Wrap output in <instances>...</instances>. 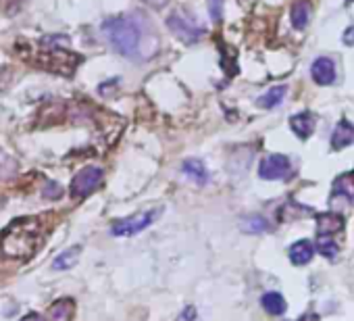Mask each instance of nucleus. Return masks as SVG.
<instances>
[{
  "mask_svg": "<svg viewBox=\"0 0 354 321\" xmlns=\"http://www.w3.org/2000/svg\"><path fill=\"white\" fill-rule=\"evenodd\" d=\"M288 255H290V261H292L294 265L302 267V265H306V263L313 261L315 244H313L311 240H298V242H294V244L290 246Z\"/></svg>",
  "mask_w": 354,
  "mask_h": 321,
  "instance_id": "12",
  "label": "nucleus"
},
{
  "mask_svg": "<svg viewBox=\"0 0 354 321\" xmlns=\"http://www.w3.org/2000/svg\"><path fill=\"white\" fill-rule=\"evenodd\" d=\"M75 315V300L73 298H59L48 307V319L50 321H71Z\"/></svg>",
  "mask_w": 354,
  "mask_h": 321,
  "instance_id": "11",
  "label": "nucleus"
},
{
  "mask_svg": "<svg viewBox=\"0 0 354 321\" xmlns=\"http://www.w3.org/2000/svg\"><path fill=\"white\" fill-rule=\"evenodd\" d=\"M308 19H311V5L306 0H298V3L292 7V26L296 30H304Z\"/></svg>",
  "mask_w": 354,
  "mask_h": 321,
  "instance_id": "19",
  "label": "nucleus"
},
{
  "mask_svg": "<svg viewBox=\"0 0 354 321\" xmlns=\"http://www.w3.org/2000/svg\"><path fill=\"white\" fill-rule=\"evenodd\" d=\"M315 249L319 251V255L321 257H325V259H335L337 257V244L329 238V236H319L317 238V242H315Z\"/></svg>",
  "mask_w": 354,
  "mask_h": 321,
  "instance_id": "21",
  "label": "nucleus"
},
{
  "mask_svg": "<svg viewBox=\"0 0 354 321\" xmlns=\"http://www.w3.org/2000/svg\"><path fill=\"white\" fill-rule=\"evenodd\" d=\"M175 321H200V317H198V311H196V307H186L179 315H177V319Z\"/></svg>",
  "mask_w": 354,
  "mask_h": 321,
  "instance_id": "23",
  "label": "nucleus"
},
{
  "mask_svg": "<svg viewBox=\"0 0 354 321\" xmlns=\"http://www.w3.org/2000/svg\"><path fill=\"white\" fill-rule=\"evenodd\" d=\"M317 319H319L317 315H311V313H306V315H302L298 321H317Z\"/></svg>",
  "mask_w": 354,
  "mask_h": 321,
  "instance_id": "28",
  "label": "nucleus"
},
{
  "mask_svg": "<svg viewBox=\"0 0 354 321\" xmlns=\"http://www.w3.org/2000/svg\"><path fill=\"white\" fill-rule=\"evenodd\" d=\"M161 215H163L161 206L140 211V213H136V215H130V217H124L119 222H115L110 226V234L117 236V238H132L136 234H142L146 228H150Z\"/></svg>",
  "mask_w": 354,
  "mask_h": 321,
  "instance_id": "4",
  "label": "nucleus"
},
{
  "mask_svg": "<svg viewBox=\"0 0 354 321\" xmlns=\"http://www.w3.org/2000/svg\"><path fill=\"white\" fill-rule=\"evenodd\" d=\"M26 59L38 69H44L55 75H63V77L75 75L77 67L81 65V57L77 52H71L69 48H63L61 44H48L46 38Z\"/></svg>",
  "mask_w": 354,
  "mask_h": 321,
  "instance_id": "3",
  "label": "nucleus"
},
{
  "mask_svg": "<svg viewBox=\"0 0 354 321\" xmlns=\"http://www.w3.org/2000/svg\"><path fill=\"white\" fill-rule=\"evenodd\" d=\"M42 242H44L42 222L36 217H21L5 230L3 238H0V251L9 259L28 261L38 253Z\"/></svg>",
  "mask_w": 354,
  "mask_h": 321,
  "instance_id": "1",
  "label": "nucleus"
},
{
  "mask_svg": "<svg viewBox=\"0 0 354 321\" xmlns=\"http://www.w3.org/2000/svg\"><path fill=\"white\" fill-rule=\"evenodd\" d=\"M352 142H354V126H352L350 121L342 119V121L335 126V130H333L331 146H333V150H342V148H346V146L352 144Z\"/></svg>",
  "mask_w": 354,
  "mask_h": 321,
  "instance_id": "13",
  "label": "nucleus"
},
{
  "mask_svg": "<svg viewBox=\"0 0 354 321\" xmlns=\"http://www.w3.org/2000/svg\"><path fill=\"white\" fill-rule=\"evenodd\" d=\"M331 198H344L354 204V173H344L333 182Z\"/></svg>",
  "mask_w": 354,
  "mask_h": 321,
  "instance_id": "14",
  "label": "nucleus"
},
{
  "mask_svg": "<svg viewBox=\"0 0 354 321\" xmlns=\"http://www.w3.org/2000/svg\"><path fill=\"white\" fill-rule=\"evenodd\" d=\"M19 11V0H0V13H17Z\"/></svg>",
  "mask_w": 354,
  "mask_h": 321,
  "instance_id": "24",
  "label": "nucleus"
},
{
  "mask_svg": "<svg viewBox=\"0 0 354 321\" xmlns=\"http://www.w3.org/2000/svg\"><path fill=\"white\" fill-rule=\"evenodd\" d=\"M315 124H317V117H315L313 113H308V111L290 117V128H292V132H294L298 138H302V140H306V138L315 132Z\"/></svg>",
  "mask_w": 354,
  "mask_h": 321,
  "instance_id": "10",
  "label": "nucleus"
},
{
  "mask_svg": "<svg viewBox=\"0 0 354 321\" xmlns=\"http://www.w3.org/2000/svg\"><path fill=\"white\" fill-rule=\"evenodd\" d=\"M19 321H44V317L40 313H28L26 317H21Z\"/></svg>",
  "mask_w": 354,
  "mask_h": 321,
  "instance_id": "27",
  "label": "nucleus"
},
{
  "mask_svg": "<svg viewBox=\"0 0 354 321\" xmlns=\"http://www.w3.org/2000/svg\"><path fill=\"white\" fill-rule=\"evenodd\" d=\"M167 28L184 44H196L204 36V28L194 19V15L184 9L171 11V15L167 17Z\"/></svg>",
  "mask_w": 354,
  "mask_h": 321,
  "instance_id": "5",
  "label": "nucleus"
},
{
  "mask_svg": "<svg viewBox=\"0 0 354 321\" xmlns=\"http://www.w3.org/2000/svg\"><path fill=\"white\" fill-rule=\"evenodd\" d=\"M206 5H208V15H210V19H213V21H221L225 0H206Z\"/></svg>",
  "mask_w": 354,
  "mask_h": 321,
  "instance_id": "22",
  "label": "nucleus"
},
{
  "mask_svg": "<svg viewBox=\"0 0 354 321\" xmlns=\"http://www.w3.org/2000/svg\"><path fill=\"white\" fill-rule=\"evenodd\" d=\"M342 40L346 46H354V26H350L344 34H342Z\"/></svg>",
  "mask_w": 354,
  "mask_h": 321,
  "instance_id": "25",
  "label": "nucleus"
},
{
  "mask_svg": "<svg viewBox=\"0 0 354 321\" xmlns=\"http://www.w3.org/2000/svg\"><path fill=\"white\" fill-rule=\"evenodd\" d=\"M261 304L269 315H284L288 309V302L279 292H265L261 298Z\"/></svg>",
  "mask_w": 354,
  "mask_h": 321,
  "instance_id": "17",
  "label": "nucleus"
},
{
  "mask_svg": "<svg viewBox=\"0 0 354 321\" xmlns=\"http://www.w3.org/2000/svg\"><path fill=\"white\" fill-rule=\"evenodd\" d=\"M311 75H313L315 84L331 86L335 81V63L329 57H319L311 67Z\"/></svg>",
  "mask_w": 354,
  "mask_h": 321,
  "instance_id": "8",
  "label": "nucleus"
},
{
  "mask_svg": "<svg viewBox=\"0 0 354 321\" xmlns=\"http://www.w3.org/2000/svg\"><path fill=\"white\" fill-rule=\"evenodd\" d=\"M100 184H102V169L94 167V165H88V167H83V169H79L75 173V177L71 179L69 192H71L73 198H86L94 190H98Z\"/></svg>",
  "mask_w": 354,
  "mask_h": 321,
  "instance_id": "6",
  "label": "nucleus"
},
{
  "mask_svg": "<svg viewBox=\"0 0 354 321\" xmlns=\"http://www.w3.org/2000/svg\"><path fill=\"white\" fill-rule=\"evenodd\" d=\"M242 230L248 232V234H265V232L269 230V224H267L265 217L253 215V217H246V220L242 222Z\"/></svg>",
  "mask_w": 354,
  "mask_h": 321,
  "instance_id": "20",
  "label": "nucleus"
},
{
  "mask_svg": "<svg viewBox=\"0 0 354 321\" xmlns=\"http://www.w3.org/2000/svg\"><path fill=\"white\" fill-rule=\"evenodd\" d=\"M181 171H184L194 184H198V186L208 184V169H206V165H204L202 161H198V159H188V161H184V163H181Z\"/></svg>",
  "mask_w": 354,
  "mask_h": 321,
  "instance_id": "15",
  "label": "nucleus"
},
{
  "mask_svg": "<svg viewBox=\"0 0 354 321\" xmlns=\"http://www.w3.org/2000/svg\"><path fill=\"white\" fill-rule=\"evenodd\" d=\"M286 92H288L286 86H275V88L267 90L265 94H261L257 98V104L263 106V109H273V106H277L286 98Z\"/></svg>",
  "mask_w": 354,
  "mask_h": 321,
  "instance_id": "18",
  "label": "nucleus"
},
{
  "mask_svg": "<svg viewBox=\"0 0 354 321\" xmlns=\"http://www.w3.org/2000/svg\"><path fill=\"white\" fill-rule=\"evenodd\" d=\"M102 34L106 36L110 46L119 55L134 57L142 44L144 28H142L138 17L119 15V17H110L102 23Z\"/></svg>",
  "mask_w": 354,
  "mask_h": 321,
  "instance_id": "2",
  "label": "nucleus"
},
{
  "mask_svg": "<svg viewBox=\"0 0 354 321\" xmlns=\"http://www.w3.org/2000/svg\"><path fill=\"white\" fill-rule=\"evenodd\" d=\"M344 228V217L340 213L327 211V213H319L317 215V230L319 236H331L335 232H340Z\"/></svg>",
  "mask_w": 354,
  "mask_h": 321,
  "instance_id": "9",
  "label": "nucleus"
},
{
  "mask_svg": "<svg viewBox=\"0 0 354 321\" xmlns=\"http://www.w3.org/2000/svg\"><path fill=\"white\" fill-rule=\"evenodd\" d=\"M79 255H81V246H79V244H77V246H71V249H67V251H63L59 257H55L52 269H55V271H67V269L75 267L77 261H79Z\"/></svg>",
  "mask_w": 354,
  "mask_h": 321,
  "instance_id": "16",
  "label": "nucleus"
},
{
  "mask_svg": "<svg viewBox=\"0 0 354 321\" xmlns=\"http://www.w3.org/2000/svg\"><path fill=\"white\" fill-rule=\"evenodd\" d=\"M290 173H292V163L284 155H269L259 165V175L261 179H267V182L286 179Z\"/></svg>",
  "mask_w": 354,
  "mask_h": 321,
  "instance_id": "7",
  "label": "nucleus"
},
{
  "mask_svg": "<svg viewBox=\"0 0 354 321\" xmlns=\"http://www.w3.org/2000/svg\"><path fill=\"white\" fill-rule=\"evenodd\" d=\"M348 3H352V0H348Z\"/></svg>",
  "mask_w": 354,
  "mask_h": 321,
  "instance_id": "29",
  "label": "nucleus"
},
{
  "mask_svg": "<svg viewBox=\"0 0 354 321\" xmlns=\"http://www.w3.org/2000/svg\"><path fill=\"white\" fill-rule=\"evenodd\" d=\"M142 3H146V5L153 7V9H163V7L169 5V0H142Z\"/></svg>",
  "mask_w": 354,
  "mask_h": 321,
  "instance_id": "26",
  "label": "nucleus"
}]
</instances>
